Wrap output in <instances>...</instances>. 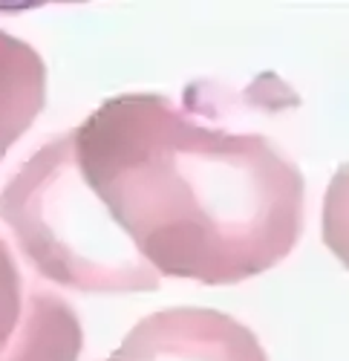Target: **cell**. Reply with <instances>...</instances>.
Masks as SVG:
<instances>
[{"instance_id": "1", "label": "cell", "mask_w": 349, "mask_h": 361, "mask_svg": "<svg viewBox=\"0 0 349 361\" xmlns=\"http://www.w3.org/2000/svg\"><path fill=\"white\" fill-rule=\"evenodd\" d=\"M300 168L263 133L196 118L162 93L104 99L0 191L38 275L78 292H153L162 278L243 283L303 234Z\"/></svg>"}, {"instance_id": "2", "label": "cell", "mask_w": 349, "mask_h": 361, "mask_svg": "<svg viewBox=\"0 0 349 361\" xmlns=\"http://www.w3.org/2000/svg\"><path fill=\"white\" fill-rule=\"evenodd\" d=\"M81 347L72 304L41 286L0 237V361H78Z\"/></svg>"}, {"instance_id": "3", "label": "cell", "mask_w": 349, "mask_h": 361, "mask_svg": "<svg viewBox=\"0 0 349 361\" xmlns=\"http://www.w3.org/2000/svg\"><path fill=\"white\" fill-rule=\"evenodd\" d=\"M107 361H269L246 324L208 307L144 315Z\"/></svg>"}, {"instance_id": "4", "label": "cell", "mask_w": 349, "mask_h": 361, "mask_svg": "<svg viewBox=\"0 0 349 361\" xmlns=\"http://www.w3.org/2000/svg\"><path fill=\"white\" fill-rule=\"evenodd\" d=\"M46 104V64L35 47L0 29V162Z\"/></svg>"}]
</instances>
